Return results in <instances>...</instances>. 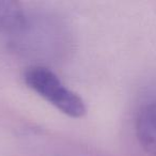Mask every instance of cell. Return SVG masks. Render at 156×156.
Segmentation results:
<instances>
[{"instance_id":"cell-3","label":"cell","mask_w":156,"mask_h":156,"mask_svg":"<svg viewBox=\"0 0 156 156\" xmlns=\"http://www.w3.org/2000/svg\"><path fill=\"white\" fill-rule=\"evenodd\" d=\"M28 26L26 13L17 1L0 0V32L16 33L23 32Z\"/></svg>"},{"instance_id":"cell-2","label":"cell","mask_w":156,"mask_h":156,"mask_svg":"<svg viewBox=\"0 0 156 156\" xmlns=\"http://www.w3.org/2000/svg\"><path fill=\"white\" fill-rule=\"evenodd\" d=\"M135 129L142 149L149 155L156 156V100L140 108L136 118Z\"/></svg>"},{"instance_id":"cell-1","label":"cell","mask_w":156,"mask_h":156,"mask_svg":"<svg viewBox=\"0 0 156 156\" xmlns=\"http://www.w3.org/2000/svg\"><path fill=\"white\" fill-rule=\"evenodd\" d=\"M25 83L32 91L71 118H81L87 112L83 98L65 87L52 71L43 66L29 67L24 74Z\"/></svg>"}]
</instances>
